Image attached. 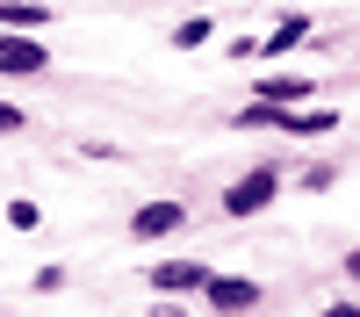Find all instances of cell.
I'll use <instances>...</instances> for the list:
<instances>
[{
  "label": "cell",
  "instance_id": "6da1fadb",
  "mask_svg": "<svg viewBox=\"0 0 360 317\" xmlns=\"http://www.w3.org/2000/svg\"><path fill=\"white\" fill-rule=\"evenodd\" d=\"M274 195H281V166H252L245 181H238V188L224 195V209H231V216H259Z\"/></svg>",
  "mask_w": 360,
  "mask_h": 317
},
{
  "label": "cell",
  "instance_id": "7a4b0ae2",
  "mask_svg": "<svg viewBox=\"0 0 360 317\" xmlns=\"http://www.w3.org/2000/svg\"><path fill=\"white\" fill-rule=\"evenodd\" d=\"M202 296H209V310H259V281H245V274H209Z\"/></svg>",
  "mask_w": 360,
  "mask_h": 317
},
{
  "label": "cell",
  "instance_id": "3957f363",
  "mask_svg": "<svg viewBox=\"0 0 360 317\" xmlns=\"http://www.w3.org/2000/svg\"><path fill=\"white\" fill-rule=\"evenodd\" d=\"M44 58H51V51H44L37 37H22V29H0V72H15V79H22V72H44Z\"/></svg>",
  "mask_w": 360,
  "mask_h": 317
},
{
  "label": "cell",
  "instance_id": "277c9868",
  "mask_svg": "<svg viewBox=\"0 0 360 317\" xmlns=\"http://www.w3.org/2000/svg\"><path fill=\"white\" fill-rule=\"evenodd\" d=\"M180 224H188V209H180V202H144V209L130 216V231H137V238H173Z\"/></svg>",
  "mask_w": 360,
  "mask_h": 317
},
{
  "label": "cell",
  "instance_id": "5b68a950",
  "mask_svg": "<svg viewBox=\"0 0 360 317\" xmlns=\"http://www.w3.org/2000/svg\"><path fill=\"white\" fill-rule=\"evenodd\" d=\"M209 267L202 259H166V267H152V288H202Z\"/></svg>",
  "mask_w": 360,
  "mask_h": 317
},
{
  "label": "cell",
  "instance_id": "8992f818",
  "mask_svg": "<svg viewBox=\"0 0 360 317\" xmlns=\"http://www.w3.org/2000/svg\"><path fill=\"white\" fill-rule=\"evenodd\" d=\"M51 8L44 0H0V29H44Z\"/></svg>",
  "mask_w": 360,
  "mask_h": 317
},
{
  "label": "cell",
  "instance_id": "52a82bcc",
  "mask_svg": "<svg viewBox=\"0 0 360 317\" xmlns=\"http://www.w3.org/2000/svg\"><path fill=\"white\" fill-rule=\"evenodd\" d=\"M259 101H281V108H295V101H310V79L274 72V79H259Z\"/></svg>",
  "mask_w": 360,
  "mask_h": 317
},
{
  "label": "cell",
  "instance_id": "ba28073f",
  "mask_svg": "<svg viewBox=\"0 0 360 317\" xmlns=\"http://www.w3.org/2000/svg\"><path fill=\"white\" fill-rule=\"evenodd\" d=\"M303 37H310V29H303V22H295V15H288V22L274 29V37H266V51H288V44H303Z\"/></svg>",
  "mask_w": 360,
  "mask_h": 317
},
{
  "label": "cell",
  "instance_id": "9c48e42d",
  "mask_svg": "<svg viewBox=\"0 0 360 317\" xmlns=\"http://www.w3.org/2000/svg\"><path fill=\"white\" fill-rule=\"evenodd\" d=\"M173 44H180V51H195V44H209V22H202V15H195V22H180V29H173Z\"/></svg>",
  "mask_w": 360,
  "mask_h": 317
},
{
  "label": "cell",
  "instance_id": "30bf717a",
  "mask_svg": "<svg viewBox=\"0 0 360 317\" xmlns=\"http://www.w3.org/2000/svg\"><path fill=\"white\" fill-rule=\"evenodd\" d=\"M8 224L15 231H37V202H8Z\"/></svg>",
  "mask_w": 360,
  "mask_h": 317
},
{
  "label": "cell",
  "instance_id": "8fae6325",
  "mask_svg": "<svg viewBox=\"0 0 360 317\" xmlns=\"http://www.w3.org/2000/svg\"><path fill=\"white\" fill-rule=\"evenodd\" d=\"M22 123H29V115H22L15 101H0V137H8V130H22Z\"/></svg>",
  "mask_w": 360,
  "mask_h": 317
},
{
  "label": "cell",
  "instance_id": "7c38bea8",
  "mask_svg": "<svg viewBox=\"0 0 360 317\" xmlns=\"http://www.w3.org/2000/svg\"><path fill=\"white\" fill-rule=\"evenodd\" d=\"M346 274H353V281H360V252H353V259H346Z\"/></svg>",
  "mask_w": 360,
  "mask_h": 317
}]
</instances>
